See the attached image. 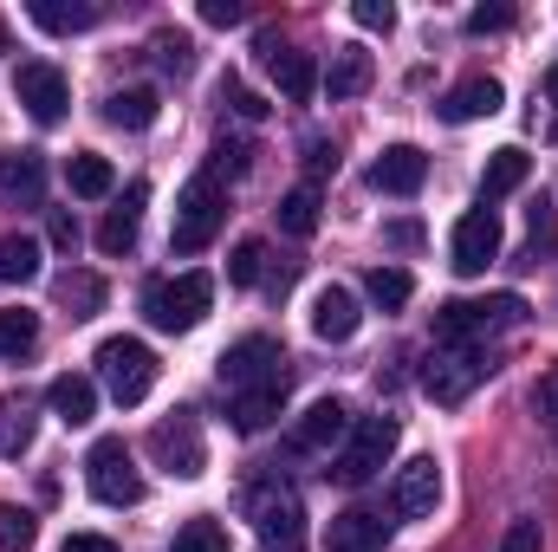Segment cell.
Wrapping results in <instances>:
<instances>
[{"mask_svg": "<svg viewBox=\"0 0 558 552\" xmlns=\"http://www.w3.org/2000/svg\"><path fill=\"white\" fill-rule=\"evenodd\" d=\"M526 325V299L520 292H487V299H448L435 305V345H487L494 332Z\"/></svg>", "mask_w": 558, "mask_h": 552, "instance_id": "1", "label": "cell"}, {"mask_svg": "<svg viewBox=\"0 0 558 552\" xmlns=\"http://www.w3.org/2000/svg\"><path fill=\"white\" fill-rule=\"evenodd\" d=\"M215 305V279L208 274H175V279H149L143 292V319L156 332H195Z\"/></svg>", "mask_w": 558, "mask_h": 552, "instance_id": "2", "label": "cell"}, {"mask_svg": "<svg viewBox=\"0 0 558 552\" xmlns=\"http://www.w3.org/2000/svg\"><path fill=\"white\" fill-rule=\"evenodd\" d=\"M487 351L481 345H435L428 351V364H422V391L441 404V410H454V404H468L481 384H487Z\"/></svg>", "mask_w": 558, "mask_h": 552, "instance_id": "3", "label": "cell"}, {"mask_svg": "<svg viewBox=\"0 0 558 552\" xmlns=\"http://www.w3.org/2000/svg\"><path fill=\"white\" fill-rule=\"evenodd\" d=\"M397 416H364V422H351V442L338 448V461H331V481L338 488H364V481H377V468H390V455H397Z\"/></svg>", "mask_w": 558, "mask_h": 552, "instance_id": "4", "label": "cell"}, {"mask_svg": "<svg viewBox=\"0 0 558 552\" xmlns=\"http://www.w3.org/2000/svg\"><path fill=\"white\" fill-rule=\"evenodd\" d=\"M85 488H92V501H105V507H137L143 501V468H137V455L124 448V435H98V442H92V455H85Z\"/></svg>", "mask_w": 558, "mask_h": 552, "instance_id": "5", "label": "cell"}, {"mask_svg": "<svg viewBox=\"0 0 558 552\" xmlns=\"http://www.w3.org/2000/svg\"><path fill=\"white\" fill-rule=\"evenodd\" d=\"M221 215H228V195H221V182L202 169L189 189H182V202H175V228H169V248L189 261V254H202L215 235H221Z\"/></svg>", "mask_w": 558, "mask_h": 552, "instance_id": "6", "label": "cell"}, {"mask_svg": "<svg viewBox=\"0 0 558 552\" xmlns=\"http://www.w3.org/2000/svg\"><path fill=\"white\" fill-rule=\"evenodd\" d=\"M98 377H105V391H111L124 410H137L143 397L156 391V351H149L143 338H105V345H98Z\"/></svg>", "mask_w": 558, "mask_h": 552, "instance_id": "7", "label": "cell"}, {"mask_svg": "<svg viewBox=\"0 0 558 552\" xmlns=\"http://www.w3.org/2000/svg\"><path fill=\"white\" fill-rule=\"evenodd\" d=\"M149 455H156V468H162V475H175V481H195V475L208 468L202 416H195V410H169L156 429H149Z\"/></svg>", "mask_w": 558, "mask_h": 552, "instance_id": "8", "label": "cell"}, {"mask_svg": "<svg viewBox=\"0 0 558 552\" xmlns=\"http://www.w3.org/2000/svg\"><path fill=\"white\" fill-rule=\"evenodd\" d=\"M260 384H286V351H279L274 338H241V345H228L221 351V391H260Z\"/></svg>", "mask_w": 558, "mask_h": 552, "instance_id": "9", "label": "cell"}, {"mask_svg": "<svg viewBox=\"0 0 558 552\" xmlns=\"http://www.w3.org/2000/svg\"><path fill=\"white\" fill-rule=\"evenodd\" d=\"M247 520L260 527L267 547H299V527H305V507L286 481H254L247 488Z\"/></svg>", "mask_w": 558, "mask_h": 552, "instance_id": "10", "label": "cell"}, {"mask_svg": "<svg viewBox=\"0 0 558 552\" xmlns=\"http://www.w3.org/2000/svg\"><path fill=\"white\" fill-rule=\"evenodd\" d=\"M13 98L26 105L33 124H59L65 105H72V85H65V72H59L52 59H26V65L13 72Z\"/></svg>", "mask_w": 558, "mask_h": 552, "instance_id": "11", "label": "cell"}, {"mask_svg": "<svg viewBox=\"0 0 558 552\" xmlns=\"http://www.w3.org/2000/svg\"><path fill=\"white\" fill-rule=\"evenodd\" d=\"M500 261V215L494 208H468L448 235V267L454 274H487Z\"/></svg>", "mask_w": 558, "mask_h": 552, "instance_id": "12", "label": "cell"}, {"mask_svg": "<svg viewBox=\"0 0 558 552\" xmlns=\"http://www.w3.org/2000/svg\"><path fill=\"white\" fill-rule=\"evenodd\" d=\"M344 435H351V410H344L338 397H318L312 410L286 429V448H292V455H331Z\"/></svg>", "mask_w": 558, "mask_h": 552, "instance_id": "13", "label": "cell"}, {"mask_svg": "<svg viewBox=\"0 0 558 552\" xmlns=\"http://www.w3.org/2000/svg\"><path fill=\"white\" fill-rule=\"evenodd\" d=\"M435 501H441V461H435V455L403 461V468H397V481H390V507H397L403 520H428V514H435Z\"/></svg>", "mask_w": 558, "mask_h": 552, "instance_id": "14", "label": "cell"}, {"mask_svg": "<svg viewBox=\"0 0 558 552\" xmlns=\"http://www.w3.org/2000/svg\"><path fill=\"white\" fill-rule=\"evenodd\" d=\"M260 59H267L274 85L292 98V105H305V98L318 92V65H312V52H292L279 33H260Z\"/></svg>", "mask_w": 558, "mask_h": 552, "instance_id": "15", "label": "cell"}, {"mask_svg": "<svg viewBox=\"0 0 558 552\" xmlns=\"http://www.w3.org/2000/svg\"><path fill=\"white\" fill-rule=\"evenodd\" d=\"M384 547H390V520L371 514V507H344L325 527V552H384Z\"/></svg>", "mask_w": 558, "mask_h": 552, "instance_id": "16", "label": "cell"}, {"mask_svg": "<svg viewBox=\"0 0 558 552\" xmlns=\"http://www.w3.org/2000/svg\"><path fill=\"white\" fill-rule=\"evenodd\" d=\"M422 182H428V156H422L416 143H390V149L371 163V189H377V195H416Z\"/></svg>", "mask_w": 558, "mask_h": 552, "instance_id": "17", "label": "cell"}, {"mask_svg": "<svg viewBox=\"0 0 558 552\" xmlns=\"http://www.w3.org/2000/svg\"><path fill=\"white\" fill-rule=\"evenodd\" d=\"M500 98H507V92H500V79H487V72H481V79H461L435 111H441V124H474V118H494V111H500Z\"/></svg>", "mask_w": 558, "mask_h": 552, "instance_id": "18", "label": "cell"}, {"mask_svg": "<svg viewBox=\"0 0 558 552\" xmlns=\"http://www.w3.org/2000/svg\"><path fill=\"white\" fill-rule=\"evenodd\" d=\"M357 325H364V312H357V299H351L344 286H325V292L312 299V332H318L325 345H344V338H357Z\"/></svg>", "mask_w": 558, "mask_h": 552, "instance_id": "19", "label": "cell"}, {"mask_svg": "<svg viewBox=\"0 0 558 552\" xmlns=\"http://www.w3.org/2000/svg\"><path fill=\"white\" fill-rule=\"evenodd\" d=\"M0 195L33 208V202L46 195V156H39V149H7V156H0Z\"/></svg>", "mask_w": 558, "mask_h": 552, "instance_id": "20", "label": "cell"}, {"mask_svg": "<svg viewBox=\"0 0 558 552\" xmlns=\"http://www.w3.org/2000/svg\"><path fill=\"white\" fill-rule=\"evenodd\" d=\"M46 404H52V416H59L65 429H85V422L98 416V384L78 377V371H65V377L46 384Z\"/></svg>", "mask_w": 558, "mask_h": 552, "instance_id": "21", "label": "cell"}, {"mask_svg": "<svg viewBox=\"0 0 558 552\" xmlns=\"http://www.w3.org/2000/svg\"><path fill=\"white\" fill-rule=\"evenodd\" d=\"M371 79H377V65H371V52H364V46H338L318 85H325L331 98H357V92H371Z\"/></svg>", "mask_w": 558, "mask_h": 552, "instance_id": "22", "label": "cell"}, {"mask_svg": "<svg viewBox=\"0 0 558 552\" xmlns=\"http://www.w3.org/2000/svg\"><path fill=\"white\" fill-rule=\"evenodd\" d=\"M526 176H533V156H526L520 143L494 149V156H487V176H481V208L500 202V195H513V189H526Z\"/></svg>", "mask_w": 558, "mask_h": 552, "instance_id": "23", "label": "cell"}, {"mask_svg": "<svg viewBox=\"0 0 558 552\" xmlns=\"http://www.w3.org/2000/svg\"><path fill=\"white\" fill-rule=\"evenodd\" d=\"M143 202H149V189H143V182H131V189H124V208H111V215L98 221V248H105V254H131V248H137Z\"/></svg>", "mask_w": 558, "mask_h": 552, "instance_id": "24", "label": "cell"}, {"mask_svg": "<svg viewBox=\"0 0 558 552\" xmlns=\"http://www.w3.org/2000/svg\"><path fill=\"white\" fill-rule=\"evenodd\" d=\"M26 20H33L39 33H85V26L98 20V7H92V0H33Z\"/></svg>", "mask_w": 558, "mask_h": 552, "instance_id": "25", "label": "cell"}, {"mask_svg": "<svg viewBox=\"0 0 558 552\" xmlns=\"http://www.w3.org/2000/svg\"><path fill=\"white\" fill-rule=\"evenodd\" d=\"M105 124H118V131H149V124H156V92H149V85L111 92V98H105Z\"/></svg>", "mask_w": 558, "mask_h": 552, "instance_id": "26", "label": "cell"}, {"mask_svg": "<svg viewBox=\"0 0 558 552\" xmlns=\"http://www.w3.org/2000/svg\"><path fill=\"white\" fill-rule=\"evenodd\" d=\"M33 435H39L33 404H26V397H7V404H0V455H7V461H20V455L33 448Z\"/></svg>", "mask_w": 558, "mask_h": 552, "instance_id": "27", "label": "cell"}, {"mask_svg": "<svg viewBox=\"0 0 558 552\" xmlns=\"http://www.w3.org/2000/svg\"><path fill=\"white\" fill-rule=\"evenodd\" d=\"M286 410V384H260V391H241L234 397V429L241 435H260L274 416Z\"/></svg>", "mask_w": 558, "mask_h": 552, "instance_id": "28", "label": "cell"}, {"mask_svg": "<svg viewBox=\"0 0 558 552\" xmlns=\"http://www.w3.org/2000/svg\"><path fill=\"white\" fill-rule=\"evenodd\" d=\"M65 182H72V195H85V202H98V195L118 189V176H111V163H105L98 149H78V156L65 163Z\"/></svg>", "mask_w": 558, "mask_h": 552, "instance_id": "29", "label": "cell"}, {"mask_svg": "<svg viewBox=\"0 0 558 552\" xmlns=\"http://www.w3.org/2000/svg\"><path fill=\"white\" fill-rule=\"evenodd\" d=\"M33 345H39V312L7 305V312H0V358H7V364H20Z\"/></svg>", "mask_w": 558, "mask_h": 552, "instance_id": "30", "label": "cell"}, {"mask_svg": "<svg viewBox=\"0 0 558 552\" xmlns=\"http://www.w3.org/2000/svg\"><path fill=\"white\" fill-rule=\"evenodd\" d=\"M39 261H46V254H39L33 235H7V241H0V279H7V286H33V279H39Z\"/></svg>", "mask_w": 558, "mask_h": 552, "instance_id": "31", "label": "cell"}, {"mask_svg": "<svg viewBox=\"0 0 558 552\" xmlns=\"http://www.w3.org/2000/svg\"><path fill=\"white\" fill-rule=\"evenodd\" d=\"M279 228H286L292 241H305V235L318 228V189H312V182H299V189L279 202Z\"/></svg>", "mask_w": 558, "mask_h": 552, "instance_id": "32", "label": "cell"}, {"mask_svg": "<svg viewBox=\"0 0 558 552\" xmlns=\"http://www.w3.org/2000/svg\"><path fill=\"white\" fill-rule=\"evenodd\" d=\"M364 292L384 305V312H397V305H410V292H416V279L403 274V267H371L364 274Z\"/></svg>", "mask_w": 558, "mask_h": 552, "instance_id": "33", "label": "cell"}, {"mask_svg": "<svg viewBox=\"0 0 558 552\" xmlns=\"http://www.w3.org/2000/svg\"><path fill=\"white\" fill-rule=\"evenodd\" d=\"M59 299H65V312H72V319H92V312L105 305V279H98V274H65V279H59Z\"/></svg>", "mask_w": 558, "mask_h": 552, "instance_id": "34", "label": "cell"}, {"mask_svg": "<svg viewBox=\"0 0 558 552\" xmlns=\"http://www.w3.org/2000/svg\"><path fill=\"white\" fill-rule=\"evenodd\" d=\"M33 540H39V520L26 507L0 501V552H33Z\"/></svg>", "mask_w": 558, "mask_h": 552, "instance_id": "35", "label": "cell"}, {"mask_svg": "<svg viewBox=\"0 0 558 552\" xmlns=\"http://www.w3.org/2000/svg\"><path fill=\"white\" fill-rule=\"evenodd\" d=\"M215 98H221V105H228V111H234L241 124H260V118H267V98H254V92H247V85H241L234 72H228V79L215 85Z\"/></svg>", "mask_w": 558, "mask_h": 552, "instance_id": "36", "label": "cell"}, {"mask_svg": "<svg viewBox=\"0 0 558 552\" xmlns=\"http://www.w3.org/2000/svg\"><path fill=\"white\" fill-rule=\"evenodd\" d=\"M260 274H267V241H241L228 254V279L234 286H260Z\"/></svg>", "mask_w": 558, "mask_h": 552, "instance_id": "37", "label": "cell"}, {"mask_svg": "<svg viewBox=\"0 0 558 552\" xmlns=\"http://www.w3.org/2000/svg\"><path fill=\"white\" fill-rule=\"evenodd\" d=\"M247 169H254V143H215V149H208V176H215V182H221V176H247Z\"/></svg>", "mask_w": 558, "mask_h": 552, "instance_id": "38", "label": "cell"}, {"mask_svg": "<svg viewBox=\"0 0 558 552\" xmlns=\"http://www.w3.org/2000/svg\"><path fill=\"white\" fill-rule=\"evenodd\" d=\"M169 552H234V547H228V533H221L215 520H189V527L175 533V547H169Z\"/></svg>", "mask_w": 558, "mask_h": 552, "instance_id": "39", "label": "cell"}, {"mask_svg": "<svg viewBox=\"0 0 558 552\" xmlns=\"http://www.w3.org/2000/svg\"><path fill=\"white\" fill-rule=\"evenodd\" d=\"M156 65H162V72H175V79H182V72H189V65H195V46H189V39H182V33H156Z\"/></svg>", "mask_w": 558, "mask_h": 552, "instance_id": "40", "label": "cell"}, {"mask_svg": "<svg viewBox=\"0 0 558 552\" xmlns=\"http://www.w3.org/2000/svg\"><path fill=\"white\" fill-rule=\"evenodd\" d=\"M351 20H357L364 33H390V26H397V7H390V0H357Z\"/></svg>", "mask_w": 558, "mask_h": 552, "instance_id": "41", "label": "cell"}, {"mask_svg": "<svg viewBox=\"0 0 558 552\" xmlns=\"http://www.w3.org/2000/svg\"><path fill=\"white\" fill-rule=\"evenodd\" d=\"M507 26H513V7H474V13H468V33H474V39L507 33Z\"/></svg>", "mask_w": 558, "mask_h": 552, "instance_id": "42", "label": "cell"}, {"mask_svg": "<svg viewBox=\"0 0 558 552\" xmlns=\"http://www.w3.org/2000/svg\"><path fill=\"white\" fill-rule=\"evenodd\" d=\"M202 20H208V26H241L247 7H241V0H202Z\"/></svg>", "mask_w": 558, "mask_h": 552, "instance_id": "43", "label": "cell"}, {"mask_svg": "<svg viewBox=\"0 0 558 552\" xmlns=\"http://www.w3.org/2000/svg\"><path fill=\"white\" fill-rule=\"evenodd\" d=\"M500 552H539V520H513L507 540H500Z\"/></svg>", "mask_w": 558, "mask_h": 552, "instance_id": "44", "label": "cell"}, {"mask_svg": "<svg viewBox=\"0 0 558 552\" xmlns=\"http://www.w3.org/2000/svg\"><path fill=\"white\" fill-rule=\"evenodd\" d=\"M533 410H539V416H546V422L558 429V364L546 371V377H539V391H533Z\"/></svg>", "mask_w": 558, "mask_h": 552, "instance_id": "45", "label": "cell"}, {"mask_svg": "<svg viewBox=\"0 0 558 552\" xmlns=\"http://www.w3.org/2000/svg\"><path fill=\"white\" fill-rule=\"evenodd\" d=\"M384 241L410 254V248H422V228H416V221H390V235H384Z\"/></svg>", "mask_w": 558, "mask_h": 552, "instance_id": "46", "label": "cell"}, {"mask_svg": "<svg viewBox=\"0 0 558 552\" xmlns=\"http://www.w3.org/2000/svg\"><path fill=\"white\" fill-rule=\"evenodd\" d=\"M52 248H78V221H72L65 208L52 215Z\"/></svg>", "mask_w": 558, "mask_h": 552, "instance_id": "47", "label": "cell"}, {"mask_svg": "<svg viewBox=\"0 0 558 552\" xmlns=\"http://www.w3.org/2000/svg\"><path fill=\"white\" fill-rule=\"evenodd\" d=\"M59 552H118V547H111L105 533H72V540H65Z\"/></svg>", "mask_w": 558, "mask_h": 552, "instance_id": "48", "label": "cell"}, {"mask_svg": "<svg viewBox=\"0 0 558 552\" xmlns=\"http://www.w3.org/2000/svg\"><path fill=\"white\" fill-rule=\"evenodd\" d=\"M305 163H312V176H325V169H338V156H331V143H312V156H305Z\"/></svg>", "mask_w": 558, "mask_h": 552, "instance_id": "49", "label": "cell"}, {"mask_svg": "<svg viewBox=\"0 0 558 552\" xmlns=\"http://www.w3.org/2000/svg\"><path fill=\"white\" fill-rule=\"evenodd\" d=\"M546 98L558 105V59H553V72H546Z\"/></svg>", "mask_w": 558, "mask_h": 552, "instance_id": "50", "label": "cell"}, {"mask_svg": "<svg viewBox=\"0 0 558 552\" xmlns=\"http://www.w3.org/2000/svg\"><path fill=\"white\" fill-rule=\"evenodd\" d=\"M546 137H553V143H558V118H553V124H546Z\"/></svg>", "mask_w": 558, "mask_h": 552, "instance_id": "51", "label": "cell"}, {"mask_svg": "<svg viewBox=\"0 0 558 552\" xmlns=\"http://www.w3.org/2000/svg\"><path fill=\"white\" fill-rule=\"evenodd\" d=\"M267 552H299V547H267Z\"/></svg>", "mask_w": 558, "mask_h": 552, "instance_id": "52", "label": "cell"}, {"mask_svg": "<svg viewBox=\"0 0 558 552\" xmlns=\"http://www.w3.org/2000/svg\"><path fill=\"white\" fill-rule=\"evenodd\" d=\"M0 46H7V39H0Z\"/></svg>", "mask_w": 558, "mask_h": 552, "instance_id": "53", "label": "cell"}]
</instances>
